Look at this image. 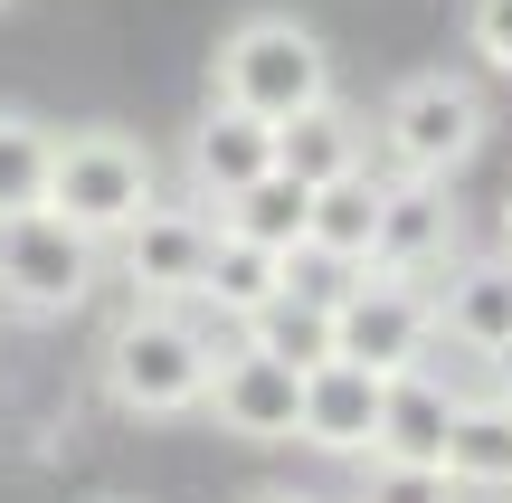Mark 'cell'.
I'll return each instance as SVG.
<instances>
[{
    "label": "cell",
    "mask_w": 512,
    "mask_h": 503,
    "mask_svg": "<svg viewBox=\"0 0 512 503\" xmlns=\"http://www.w3.org/2000/svg\"><path fill=\"white\" fill-rule=\"evenodd\" d=\"M209 361H219V342L181 304H133L105 333V390L124 418H190L209 390Z\"/></svg>",
    "instance_id": "cell-1"
},
{
    "label": "cell",
    "mask_w": 512,
    "mask_h": 503,
    "mask_svg": "<svg viewBox=\"0 0 512 503\" xmlns=\"http://www.w3.org/2000/svg\"><path fill=\"white\" fill-rule=\"evenodd\" d=\"M209 95L266 114V124H294L304 105L332 95V57H323V38H313L304 19L256 10V19H238V29L219 38V57H209Z\"/></svg>",
    "instance_id": "cell-2"
},
{
    "label": "cell",
    "mask_w": 512,
    "mask_h": 503,
    "mask_svg": "<svg viewBox=\"0 0 512 503\" xmlns=\"http://www.w3.org/2000/svg\"><path fill=\"white\" fill-rule=\"evenodd\" d=\"M162 200V171H152V152L133 143V133L95 124V133H57L48 152V200L67 228H86V238H114V228H133L143 209Z\"/></svg>",
    "instance_id": "cell-3"
},
{
    "label": "cell",
    "mask_w": 512,
    "mask_h": 503,
    "mask_svg": "<svg viewBox=\"0 0 512 503\" xmlns=\"http://www.w3.org/2000/svg\"><path fill=\"white\" fill-rule=\"evenodd\" d=\"M380 152H389V171H408V181H456V171L484 152V95H475V76L427 67V76H408V86H389Z\"/></svg>",
    "instance_id": "cell-4"
},
{
    "label": "cell",
    "mask_w": 512,
    "mask_h": 503,
    "mask_svg": "<svg viewBox=\"0 0 512 503\" xmlns=\"http://www.w3.org/2000/svg\"><path fill=\"white\" fill-rule=\"evenodd\" d=\"M332 352L361 361L370 380H399L437 352V304L427 285L408 276H380V266H351V285L332 295Z\"/></svg>",
    "instance_id": "cell-5"
},
{
    "label": "cell",
    "mask_w": 512,
    "mask_h": 503,
    "mask_svg": "<svg viewBox=\"0 0 512 503\" xmlns=\"http://www.w3.org/2000/svg\"><path fill=\"white\" fill-rule=\"evenodd\" d=\"M105 276V238L67 228L57 209H10L0 219V304L19 314H76Z\"/></svg>",
    "instance_id": "cell-6"
},
{
    "label": "cell",
    "mask_w": 512,
    "mask_h": 503,
    "mask_svg": "<svg viewBox=\"0 0 512 503\" xmlns=\"http://www.w3.org/2000/svg\"><path fill=\"white\" fill-rule=\"evenodd\" d=\"M209 238H219V219H209L200 200H152L133 228H114V276L133 285V304H190L200 295V266H209Z\"/></svg>",
    "instance_id": "cell-7"
},
{
    "label": "cell",
    "mask_w": 512,
    "mask_h": 503,
    "mask_svg": "<svg viewBox=\"0 0 512 503\" xmlns=\"http://www.w3.org/2000/svg\"><path fill=\"white\" fill-rule=\"evenodd\" d=\"M200 409L219 418L228 437H247V447H294V418H304V371L275 352H256V342H219V361H209V390Z\"/></svg>",
    "instance_id": "cell-8"
},
{
    "label": "cell",
    "mask_w": 512,
    "mask_h": 503,
    "mask_svg": "<svg viewBox=\"0 0 512 503\" xmlns=\"http://www.w3.org/2000/svg\"><path fill=\"white\" fill-rule=\"evenodd\" d=\"M456 200H446V181H408V171H389L380 181V228H370V266L380 276H408V285H427V276H446L456 266Z\"/></svg>",
    "instance_id": "cell-9"
},
{
    "label": "cell",
    "mask_w": 512,
    "mask_h": 503,
    "mask_svg": "<svg viewBox=\"0 0 512 503\" xmlns=\"http://www.w3.org/2000/svg\"><path fill=\"white\" fill-rule=\"evenodd\" d=\"M256 171H275V124H266V114H247V105H219V95H209V114L190 124V200L219 209V200H238Z\"/></svg>",
    "instance_id": "cell-10"
},
{
    "label": "cell",
    "mask_w": 512,
    "mask_h": 503,
    "mask_svg": "<svg viewBox=\"0 0 512 503\" xmlns=\"http://www.w3.org/2000/svg\"><path fill=\"white\" fill-rule=\"evenodd\" d=\"M370 428H380V380L361 371V361H313L304 371V418H294V437H304L313 456H370Z\"/></svg>",
    "instance_id": "cell-11"
},
{
    "label": "cell",
    "mask_w": 512,
    "mask_h": 503,
    "mask_svg": "<svg viewBox=\"0 0 512 503\" xmlns=\"http://www.w3.org/2000/svg\"><path fill=\"white\" fill-rule=\"evenodd\" d=\"M427 304H437V342L494 361L503 342H512V257H465V266H446V295H427Z\"/></svg>",
    "instance_id": "cell-12"
},
{
    "label": "cell",
    "mask_w": 512,
    "mask_h": 503,
    "mask_svg": "<svg viewBox=\"0 0 512 503\" xmlns=\"http://www.w3.org/2000/svg\"><path fill=\"white\" fill-rule=\"evenodd\" d=\"M456 399L465 390H446L437 371H399V380H380V428H370V456H399V466H437L446 456V428H456Z\"/></svg>",
    "instance_id": "cell-13"
},
{
    "label": "cell",
    "mask_w": 512,
    "mask_h": 503,
    "mask_svg": "<svg viewBox=\"0 0 512 503\" xmlns=\"http://www.w3.org/2000/svg\"><path fill=\"white\" fill-rule=\"evenodd\" d=\"M370 228H380V171H342V181H323L313 190V209H304V257H323V266H370Z\"/></svg>",
    "instance_id": "cell-14"
},
{
    "label": "cell",
    "mask_w": 512,
    "mask_h": 503,
    "mask_svg": "<svg viewBox=\"0 0 512 503\" xmlns=\"http://www.w3.org/2000/svg\"><path fill=\"white\" fill-rule=\"evenodd\" d=\"M294 285V257H275V247H256V238H209V266H200V295L190 304H209V314H228V323H247L256 304H275Z\"/></svg>",
    "instance_id": "cell-15"
},
{
    "label": "cell",
    "mask_w": 512,
    "mask_h": 503,
    "mask_svg": "<svg viewBox=\"0 0 512 503\" xmlns=\"http://www.w3.org/2000/svg\"><path fill=\"white\" fill-rule=\"evenodd\" d=\"M446 475L465 494H512V399H456V428H446Z\"/></svg>",
    "instance_id": "cell-16"
},
{
    "label": "cell",
    "mask_w": 512,
    "mask_h": 503,
    "mask_svg": "<svg viewBox=\"0 0 512 503\" xmlns=\"http://www.w3.org/2000/svg\"><path fill=\"white\" fill-rule=\"evenodd\" d=\"M370 162V143H361V124H351L342 105H304L294 124H275V171H294L304 190H323V181H342V171H361Z\"/></svg>",
    "instance_id": "cell-17"
},
{
    "label": "cell",
    "mask_w": 512,
    "mask_h": 503,
    "mask_svg": "<svg viewBox=\"0 0 512 503\" xmlns=\"http://www.w3.org/2000/svg\"><path fill=\"white\" fill-rule=\"evenodd\" d=\"M304 209H313V190L294 181V171H256V181L238 190V200H219L209 219H219L228 238H256V247H275V257H304Z\"/></svg>",
    "instance_id": "cell-18"
},
{
    "label": "cell",
    "mask_w": 512,
    "mask_h": 503,
    "mask_svg": "<svg viewBox=\"0 0 512 503\" xmlns=\"http://www.w3.org/2000/svg\"><path fill=\"white\" fill-rule=\"evenodd\" d=\"M238 333L256 342V352H275V361H294V371H313V361H332V295H304V285H285L275 304H256Z\"/></svg>",
    "instance_id": "cell-19"
},
{
    "label": "cell",
    "mask_w": 512,
    "mask_h": 503,
    "mask_svg": "<svg viewBox=\"0 0 512 503\" xmlns=\"http://www.w3.org/2000/svg\"><path fill=\"white\" fill-rule=\"evenodd\" d=\"M48 152H57V133L38 124V114L0 105V219L48 200Z\"/></svg>",
    "instance_id": "cell-20"
},
{
    "label": "cell",
    "mask_w": 512,
    "mask_h": 503,
    "mask_svg": "<svg viewBox=\"0 0 512 503\" xmlns=\"http://www.w3.org/2000/svg\"><path fill=\"white\" fill-rule=\"evenodd\" d=\"M361 503H465L446 466H399V456H361Z\"/></svg>",
    "instance_id": "cell-21"
},
{
    "label": "cell",
    "mask_w": 512,
    "mask_h": 503,
    "mask_svg": "<svg viewBox=\"0 0 512 503\" xmlns=\"http://www.w3.org/2000/svg\"><path fill=\"white\" fill-rule=\"evenodd\" d=\"M465 48L494 76H512V0H475V10H465Z\"/></svg>",
    "instance_id": "cell-22"
},
{
    "label": "cell",
    "mask_w": 512,
    "mask_h": 503,
    "mask_svg": "<svg viewBox=\"0 0 512 503\" xmlns=\"http://www.w3.org/2000/svg\"><path fill=\"white\" fill-rule=\"evenodd\" d=\"M494 399H512V342L494 352Z\"/></svg>",
    "instance_id": "cell-23"
},
{
    "label": "cell",
    "mask_w": 512,
    "mask_h": 503,
    "mask_svg": "<svg viewBox=\"0 0 512 503\" xmlns=\"http://www.w3.org/2000/svg\"><path fill=\"white\" fill-rule=\"evenodd\" d=\"M503 257H512V200H503Z\"/></svg>",
    "instance_id": "cell-24"
},
{
    "label": "cell",
    "mask_w": 512,
    "mask_h": 503,
    "mask_svg": "<svg viewBox=\"0 0 512 503\" xmlns=\"http://www.w3.org/2000/svg\"><path fill=\"white\" fill-rule=\"evenodd\" d=\"M256 503H313V494H256Z\"/></svg>",
    "instance_id": "cell-25"
},
{
    "label": "cell",
    "mask_w": 512,
    "mask_h": 503,
    "mask_svg": "<svg viewBox=\"0 0 512 503\" xmlns=\"http://www.w3.org/2000/svg\"><path fill=\"white\" fill-rule=\"evenodd\" d=\"M0 10H10V0H0Z\"/></svg>",
    "instance_id": "cell-26"
}]
</instances>
